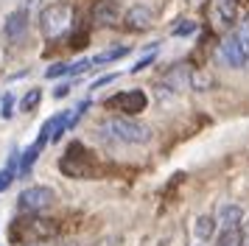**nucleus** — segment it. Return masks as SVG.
<instances>
[{
	"label": "nucleus",
	"mask_w": 249,
	"mask_h": 246,
	"mask_svg": "<svg viewBox=\"0 0 249 246\" xmlns=\"http://www.w3.org/2000/svg\"><path fill=\"white\" fill-rule=\"evenodd\" d=\"M12 112H14V98L6 92V95L0 98V115H3V118H12Z\"/></svg>",
	"instance_id": "23"
},
{
	"label": "nucleus",
	"mask_w": 249,
	"mask_h": 246,
	"mask_svg": "<svg viewBox=\"0 0 249 246\" xmlns=\"http://www.w3.org/2000/svg\"><path fill=\"white\" fill-rule=\"evenodd\" d=\"M210 20H213V28L230 31L238 22V0H213L210 3Z\"/></svg>",
	"instance_id": "10"
},
{
	"label": "nucleus",
	"mask_w": 249,
	"mask_h": 246,
	"mask_svg": "<svg viewBox=\"0 0 249 246\" xmlns=\"http://www.w3.org/2000/svg\"><path fill=\"white\" fill-rule=\"evenodd\" d=\"M42 148H45L42 143H34V145H28L23 154H20V168H17V174H20V176H28V174H31V165H34L36 157L42 154Z\"/></svg>",
	"instance_id": "14"
},
{
	"label": "nucleus",
	"mask_w": 249,
	"mask_h": 246,
	"mask_svg": "<svg viewBox=\"0 0 249 246\" xmlns=\"http://www.w3.org/2000/svg\"><path fill=\"white\" fill-rule=\"evenodd\" d=\"M104 106L107 109H118L121 115H137V112H143L148 106V98L143 89H126V92H118L112 98H107Z\"/></svg>",
	"instance_id": "7"
},
{
	"label": "nucleus",
	"mask_w": 249,
	"mask_h": 246,
	"mask_svg": "<svg viewBox=\"0 0 249 246\" xmlns=\"http://www.w3.org/2000/svg\"><path fill=\"white\" fill-rule=\"evenodd\" d=\"M191 67L185 65V62H179V65H174L171 70H165V76L160 78V89H168L171 95L174 92H182V89L191 87Z\"/></svg>",
	"instance_id": "11"
},
{
	"label": "nucleus",
	"mask_w": 249,
	"mask_h": 246,
	"mask_svg": "<svg viewBox=\"0 0 249 246\" xmlns=\"http://www.w3.org/2000/svg\"><path fill=\"white\" fill-rule=\"evenodd\" d=\"M90 67H92V59H87V56H84V59H79V62H73V65H70V76H79V73H87Z\"/></svg>",
	"instance_id": "22"
},
{
	"label": "nucleus",
	"mask_w": 249,
	"mask_h": 246,
	"mask_svg": "<svg viewBox=\"0 0 249 246\" xmlns=\"http://www.w3.org/2000/svg\"><path fill=\"white\" fill-rule=\"evenodd\" d=\"M218 59L227 67H247L249 62V22L230 31L218 45Z\"/></svg>",
	"instance_id": "5"
},
{
	"label": "nucleus",
	"mask_w": 249,
	"mask_h": 246,
	"mask_svg": "<svg viewBox=\"0 0 249 246\" xmlns=\"http://www.w3.org/2000/svg\"><path fill=\"white\" fill-rule=\"evenodd\" d=\"M215 221L221 224L224 229H230V227H241V221H244V207H241V204H221Z\"/></svg>",
	"instance_id": "13"
},
{
	"label": "nucleus",
	"mask_w": 249,
	"mask_h": 246,
	"mask_svg": "<svg viewBox=\"0 0 249 246\" xmlns=\"http://www.w3.org/2000/svg\"><path fill=\"white\" fill-rule=\"evenodd\" d=\"M14 244H42V241H51L59 235V221L53 218H42L39 212H34L31 218H14L12 229H9Z\"/></svg>",
	"instance_id": "2"
},
{
	"label": "nucleus",
	"mask_w": 249,
	"mask_h": 246,
	"mask_svg": "<svg viewBox=\"0 0 249 246\" xmlns=\"http://www.w3.org/2000/svg\"><path fill=\"white\" fill-rule=\"evenodd\" d=\"M151 62H154V51H151V53H146V56H143V59H140V62H137L135 67H132V73H140V70H146V67L151 65Z\"/></svg>",
	"instance_id": "25"
},
{
	"label": "nucleus",
	"mask_w": 249,
	"mask_h": 246,
	"mask_svg": "<svg viewBox=\"0 0 249 246\" xmlns=\"http://www.w3.org/2000/svg\"><path fill=\"white\" fill-rule=\"evenodd\" d=\"M191 87L204 92V89H213L215 87V78L213 73H207V70H193L191 73Z\"/></svg>",
	"instance_id": "16"
},
{
	"label": "nucleus",
	"mask_w": 249,
	"mask_h": 246,
	"mask_svg": "<svg viewBox=\"0 0 249 246\" xmlns=\"http://www.w3.org/2000/svg\"><path fill=\"white\" fill-rule=\"evenodd\" d=\"M193 3H196V0H193Z\"/></svg>",
	"instance_id": "29"
},
{
	"label": "nucleus",
	"mask_w": 249,
	"mask_h": 246,
	"mask_svg": "<svg viewBox=\"0 0 249 246\" xmlns=\"http://www.w3.org/2000/svg\"><path fill=\"white\" fill-rule=\"evenodd\" d=\"M160 246H165V244H160Z\"/></svg>",
	"instance_id": "28"
},
{
	"label": "nucleus",
	"mask_w": 249,
	"mask_h": 246,
	"mask_svg": "<svg viewBox=\"0 0 249 246\" xmlns=\"http://www.w3.org/2000/svg\"><path fill=\"white\" fill-rule=\"evenodd\" d=\"M39 101H42V89L39 87L28 89L23 98H20V112H34L36 106H39Z\"/></svg>",
	"instance_id": "18"
},
{
	"label": "nucleus",
	"mask_w": 249,
	"mask_h": 246,
	"mask_svg": "<svg viewBox=\"0 0 249 246\" xmlns=\"http://www.w3.org/2000/svg\"><path fill=\"white\" fill-rule=\"evenodd\" d=\"M90 20L92 25L115 28V25H124V11L118 6V0H95L90 9Z\"/></svg>",
	"instance_id": "8"
},
{
	"label": "nucleus",
	"mask_w": 249,
	"mask_h": 246,
	"mask_svg": "<svg viewBox=\"0 0 249 246\" xmlns=\"http://www.w3.org/2000/svg\"><path fill=\"white\" fill-rule=\"evenodd\" d=\"M12 182H14V171H12V168H0V193L9 188Z\"/></svg>",
	"instance_id": "24"
},
{
	"label": "nucleus",
	"mask_w": 249,
	"mask_h": 246,
	"mask_svg": "<svg viewBox=\"0 0 249 246\" xmlns=\"http://www.w3.org/2000/svg\"><path fill=\"white\" fill-rule=\"evenodd\" d=\"M73 25V6L68 0H59V3H51L39 11V31L45 39H59L65 36Z\"/></svg>",
	"instance_id": "4"
},
{
	"label": "nucleus",
	"mask_w": 249,
	"mask_h": 246,
	"mask_svg": "<svg viewBox=\"0 0 249 246\" xmlns=\"http://www.w3.org/2000/svg\"><path fill=\"white\" fill-rule=\"evenodd\" d=\"M218 246H244V229L241 227H230L218 235Z\"/></svg>",
	"instance_id": "17"
},
{
	"label": "nucleus",
	"mask_w": 249,
	"mask_h": 246,
	"mask_svg": "<svg viewBox=\"0 0 249 246\" xmlns=\"http://www.w3.org/2000/svg\"><path fill=\"white\" fill-rule=\"evenodd\" d=\"M53 95H56V98H65V95H70V84H59V87L53 89Z\"/></svg>",
	"instance_id": "27"
},
{
	"label": "nucleus",
	"mask_w": 249,
	"mask_h": 246,
	"mask_svg": "<svg viewBox=\"0 0 249 246\" xmlns=\"http://www.w3.org/2000/svg\"><path fill=\"white\" fill-rule=\"evenodd\" d=\"M215 218L213 215H199L196 221H193V235L199 238V241H210L213 238V232H215Z\"/></svg>",
	"instance_id": "15"
},
{
	"label": "nucleus",
	"mask_w": 249,
	"mask_h": 246,
	"mask_svg": "<svg viewBox=\"0 0 249 246\" xmlns=\"http://www.w3.org/2000/svg\"><path fill=\"white\" fill-rule=\"evenodd\" d=\"M101 129L109 132V137L121 140V143H132V145H143L151 140V126L135 121V115H115L107 118L101 123Z\"/></svg>",
	"instance_id": "3"
},
{
	"label": "nucleus",
	"mask_w": 249,
	"mask_h": 246,
	"mask_svg": "<svg viewBox=\"0 0 249 246\" xmlns=\"http://www.w3.org/2000/svg\"><path fill=\"white\" fill-rule=\"evenodd\" d=\"M25 36H28V11L25 9L9 11V17L3 22V39L9 45H20L25 42Z\"/></svg>",
	"instance_id": "9"
},
{
	"label": "nucleus",
	"mask_w": 249,
	"mask_h": 246,
	"mask_svg": "<svg viewBox=\"0 0 249 246\" xmlns=\"http://www.w3.org/2000/svg\"><path fill=\"white\" fill-rule=\"evenodd\" d=\"M59 171L70 179H101L104 168L95 159L90 148H84V143H70L65 148V154L59 157Z\"/></svg>",
	"instance_id": "1"
},
{
	"label": "nucleus",
	"mask_w": 249,
	"mask_h": 246,
	"mask_svg": "<svg viewBox=\"0 0 249 246\" xmlns=\"http://www.w3.org/2000/svg\"><path fill=\"white\" fill-rule=\"evenodd\" d=\"M193 31H196V20H188V17H182V20L171 28L174 36H188V34H193Z\"/></svg>",
	"instance_id": "20"
},
{
	"label": "nucleus",
	"mask_w": 249,
	"mask_h": 246,
	"mask_svg": "<svg viewBox=\"0 0 249 246\" xmlns=\"http://www.w3.org/2000/svg\"><path fill=\"white\" fill-rule=\"evenodd\" d=\"M154 25V14L146 6H129L124 11V28L129 31H148Z\"/></svg>",
	"instance_id": "12"
},
{
	"label": "nucleus",
	"mask_w": 249,
	"mask_h": 246,
	"mask_svg": "<svg viewBox=\"0 0 249 246\" xmlns=\"http://www.w3.org/2000/svg\"><path fill=\"white\" fill-rule=\"evenodd\" d=\"M129 53V48H112V51H104V53H98L95 59H92V67H104L109 65V62H115V59H121V56Z\"/></svg>",
	"instance_id": "19"
},
{
	"label": "nucleus",
	"mask_w": 249,
	"mask_h": 246,
	"mask_svg": "<svg viewBox=\"0 0 249 246\" xmlns=\"http://www.w3.org/2000/svg\"><path fill=\"white\" fill-rule=\"evenodd\" d=\"M115 78H118V73H109V76H101L95 84H92V89H98V87H107V84H112Z\"/></svg>",
	"instance_id": "26"
},
{
	"label": "nucleus",
	"mask_w": 249,
	"mask_h": 246,
	"mask_svg": "<svg viewBox=\"0 0 249 246\" xmlns=\"http://www.w3.org/2000/svg\"><path fill=\"white\" fill-rule=\"evenodd\" d=\"M56 199L53 188L48 185H34V188H25L20 196H17V210L20 212H42L48 210Z\"/></svg>",
	"instance_id": "6"
},
{
	"label": "nucleus",
	"mask_w": 249,
	"mask_h": 246,
	"mask_svg": "<svg viewBox=\"0 0 249 246\" xmlns=\"http://www.w3.org/2000/svg\"><path fill=\"white\" fill-rule=\"evenodd\" d=\"M48 78H59V76H70V65H65V62H56V65H51L45 70Z\"/></svg>",
	"instance_id": "21"
}]
</instances>
